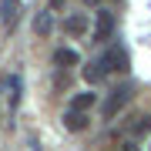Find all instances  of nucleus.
<instances>
[{
	"instance_id": "obj_13",
	"label": "nucleus",
	"mask_w": 151,
	"mask_h": 151,
	"mask_svg": "<svg viewBox=\"0 0 151 151\" xmlns=\"http://www.w3.org/2000/svg\"><path fill=\"white\" fill-rule=\"evenodd\" d=\"M60 4H64V0H50V10H57V7H60Z\"/></svg>"
},
{
	"instance_id": "obj_2",
	"label": "nucleus",
	"mask_w": 151,
	"mask_h": 151,
	"mask_svg": "<svg viewBox=\"0 0 151 151\" xmlns=\"http://www.w3.org/2000/svg\"><path fill=\"white\" fill-rule=\"evenodd\" d=\"M101 64H104V70H118V74H124V70L131 67V60H128V50H124V47H111L108 54L101 57Z\"/></svg>"
},
{
	"instance_id": "obj_10",
	"label": "nucleus",
	"mask_w": 151,
	"mask_h": 151,
	"mask_svg": "<svg viewBox=\"0 0 151 151\" xmlns=\"http://www.w3.org/2000/svg\"><path fill=\"white\" fill-rule=\"evenodd\" d=\"M7 84H10V111H17L20 108V94H24V81H20V74H14Z\"/></svg>"
},
{
	"instance_id": "obj_8",
	"label": "nucleus",
	"mask_w": 151,
	"mask_h": 151,
	"mask_svg": "<svg viewBox=\"0 0 151 151\" xmlns=\"http://www.w3.org/2000/svg\"><path fill=\"white\" fill-rule=\"evenodd\" d=\"M97 101L94 91H84V94H74V101H70V111H91Z\"/></svg>"
},
{
	"instance_id": "obj_11",
	"label": "nucleus",
	"mask_w": 151,
	"mask_h": 151,
	"mask_svg": "<svg viewBox=\"0 0 151 151\" xmlns=\"http://www.w3.org/2000/svg\"><path fill=\"white\" fill-rule=\"evenodd\" d=\"M54 60H57V64H81V54H77L74 47H57L54 50Z\"/></svg>"
},
{
	"instance_id": "obj_4",
	"label": "nucleus",
	"mask_w": 151,
	"mask_h": 151,
	"mask_svg": "<svg viewBox=\"0 0 151 151\" xmlns=\"http://www.w3.org/2000/svg\"><path fill=\"white\" fill-rule=\"evenodd\" d=\"M17 20H20V0H0V24L14 30Z\"/></svg>"
},
{
	"instance_id": "obj_9",
	"label": "nucleus",
	"mask_w": 151,
	"mask_h": 151,
	"mask_svg": "<svg viewBox=\"0 0 151 151\" xmlns=\"http://www.w3.org/2000/svg\"><path fill=\"white\" fill-rule=\"evenodd\" d=\"M50 27H54V14H50V10L37 14V20H34V34H40V37H47V34H50Z\"/></svg>"
},
{
	"instance_id": "obj_5",
	"label": "nucleus",
	"mask_w": 151,
	"mask_h": 151,
	"mask_svg": "<svg viewBox=\"0 0 151 151\" xmlns=\"http://www.w3.org/2000/svg\"><path fill=\"white\" fill-rule=\"evenodd\" d=\"M64 30L70 34V37H81V34L91 30V17H87V14H70L64 20Z\"/></svg>"
},
{
	"instance_id": "obj_1",
	"label": "nucleus",
	"mask_w": 151,
	"mask_h": 151,
	"mask_svg": "<svg viewBox=\"0 0 151 151\" xmlns=\"http://www.w3.org/2000/svg\"><path fill=\"white\" fill-rule=\"evenodd\" d=\"M131 91H134L131 84H121V87H114V91H111V97L104 101V118H114V114H118V111L124 108V104L131 101Z\"/></svg>"
},
{
	"instance_id": "obj_6",
	"label": "nucleus",
	"mask_w": 151,
	"mask_h": 151,
	"mask_svg": "<svg viewBox=\"0 0 151 151\" xmlns=\"http://www.w3.org/2000/svg\"><path fill=\"white\" fill-rule=\"evenodd\" d=\"M81 74H84V81L94 87V84H101V81H104V74H108V70H104V64H101V60H94V64H87Z\"/></svg>"
},
{
	"instance_id": "obj_3",
	"label": "nucleus",
	"mask_w": 151,
	"mask_h": 151,
	"mask_svg": "<svg viewBox=\"0 0 151 151\" xmlns=\"http://www.w3.org/2000/svg\"><path fill=\"white\" fill-rule=\"evenodd\" d=\"M111 34H114V14H111V10H97V20H94V40L104 44V40H111Z\"/></svg>"
},
{
	"instance_id": "obj_7",
	"label": "nucleus",
	"mask_w": 151,
	"mask_h": 151,
	"mask_svg": "<svg viewBox=\"0 0 151 151\" xmlns=\"http://www.w3.org/2000/svg\"><path fill=\"white\" fill-rule=\"evenodd\" d=\"M64 128L67 131H84L87 128V114L84 111H67L64 114Z\"/></svg>"
},
{
	"instance_id": "obj_12",
	"label": "nucleus",
	"mask_w": 151,
	"mask_h": 151,
	"mask_svg": "<svg viewBox=\"0 0 151 151\" xmlns=\"http://www.w3.org/2000/svg\"><path fill=\"white\" fill-rule=\"evenodd\" d=\"M145 131H151V118H138V124H134V134H145Z\"/></svg>"
}]
</instances>
